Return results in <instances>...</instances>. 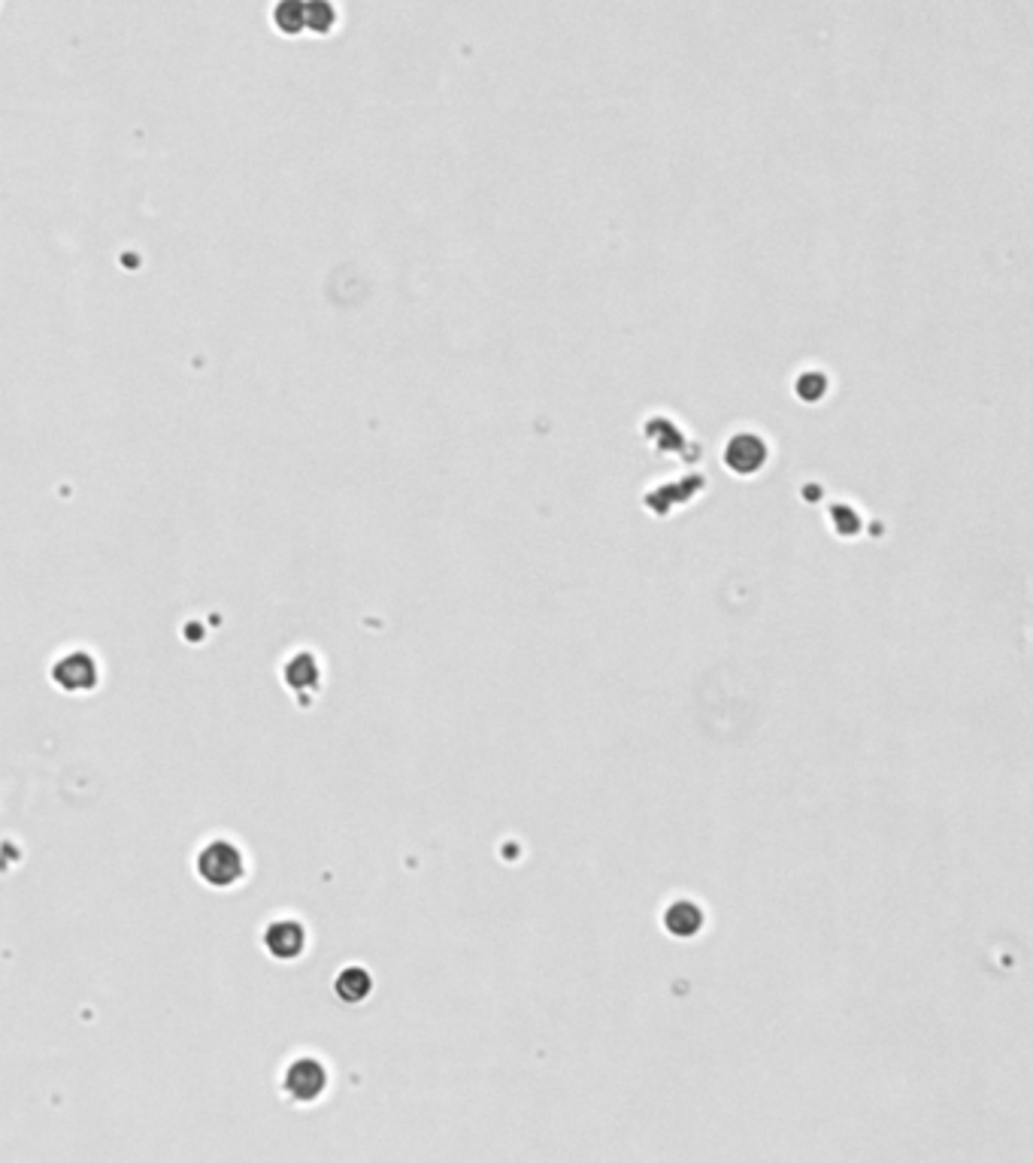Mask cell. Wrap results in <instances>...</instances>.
Segmentation results:
<instances>
[{
	"label": "cell",
	"instance_id": "obj_1",
	"mask_svg": "<svg viewBox=\"0 0 1033 1163\" xmlns=\"http://www.w3.org/2000/svg\"><path fill=\"white\" fill-rule=\"evenodd\" d=\"M243 873H246V861L237 845L228 839H213L197 855V876L213 888H231L243 879Z\"/></svg>",
	"mask_w": 1033,
	"mask_h": 1163
},
{
	"label": "cell",
	"instance_id": "obj_2",
	"mask_svg": "<svg viewBox=\"0 0 1033 1163\" xmlns=\"http://www.w3.org/2000/svg\"><path fill=\"white\" fill-rule=\"evenodd\" d=\"M285 1091L288 1097L300 1100V1103H309V1100H319L328 1088V1073L322 1067V1061L316 1057H297V1061L285 1070Z\"/></svg>",
	"mask_w": 1033,
	"mask_h": 1163
},
{
	"label": "cell",
	"instance_id": "obj_3",
	"mask_svg": "<svg viewBox=\"0 0 1033 1163\" xmlns=\"http://www.w3.org/2000/svg\"><path fill=\"white\" fill-rule=\"evenodd\" d=\"M52 679L67 688V691H88L97 685V664L91 655L85 652H73L67 658H61L52 670Z\"/></svg>",
	"mask_w": 1033,
	"mask_h": 1163
},
{
	"label": "cell",
	"instance_id": "obj_4",
	"mask_svg": "<svg viewBox=\"0 0 1033 1163\" xmlns=\"http://www.w3.org/2000/svg\"><path fill=\"white\" fill-rule=\"evenodd\" d=\"M264 942H267V951H270L273 958H279V961H294V958H300V951H303V945H306V933H303V927H300L297 921H288V918H285V921L270 924Z\"/></svg>",
	"mask_w": 1033,
	"mask_h": 1163
},
{
	"label": "cell",
	"instance_id": "obj_5",
	"mask_svg": "<svg viewBox=\"0 0 1033 1163\" xmlns=\"http://www.w3.org/2000/svg\"><path fill=\"white\" fill-rule=\"evenodd\" d=\"M664 927L676 939H691V936H697L703 930V909L697 903H691V900H676L664 912Z\"/></svg>",
	"mask_w": 1033,
	"mask_h": 1163
},
{
	"label": "cell",
	"instance_id": "obj_6",
	"mask_svg": "<svg viewBox=\"0 0 1033 1163\" xmlns=\"http://www.w3.org/2000/svg\"><path fill=\"white\" fill-rule=\"evenodd\" d=\"M370 988H373V982H370L367 970H361V967H349V970H343L340 979H337V994H340V1000H346V1003H361V1000H367Z\"/></svg>",
	"mask_w": 1033,
	"mask_h": 1163
},
{
	"label": "cell",
	"instance_id": "obj_7",
	"mask_svg": "<svg viewBox=\"0 0 1033 1163\" xmlns=\"http://www.w3.org/2000/svg\"><path fill=\"white\" fill-rule=\"evenodd\" d=\"M276 22L282 31H300L303 25V4L300 0H285V4L276 10Z\"/></svg>",
	"mask_w": 1033,
	"mask_h": 1163
}]
</instances>
